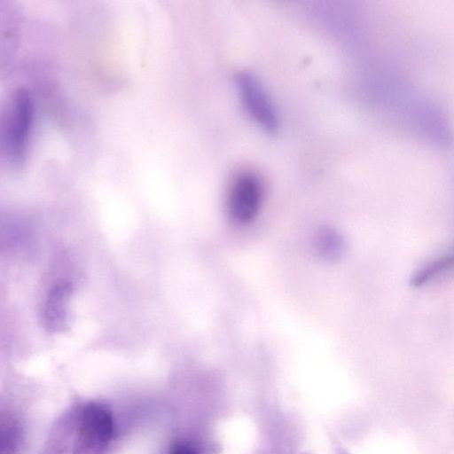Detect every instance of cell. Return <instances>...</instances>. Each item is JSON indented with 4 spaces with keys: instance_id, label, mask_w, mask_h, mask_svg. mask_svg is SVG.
Wrapping results in <instances>:
<instances>
[{
    "instance_id": "6da1fadb",
    "label": "cell",
    "mask_w": 454,
    "mask_h": 454,
    "mask_svg": "<svg viewBox=\"0 0 454 454\" xmlns=\"http://www.w3.org/2000/svg\"><path fill=\"white\" fill-rule=\"evenodd\" d=\"M115 434L111 409L98 401L75 404L58 419L47 454H106Z\"/></svg>"
},
{
    "instance_id": "7a4b0ae2",
    "label": "cell",
    "mask_w": 454,
    "mask_h": 454,
    "mask_svg": "<svg viewBox=\"0 0 454 454\" xmlns=\"http://www.w3.org/2000/svg\"><path fill=\"white\" fill-rule=\"evenodd\" d=\"M34 121V102L27 90L19 89L7 108L3 127V145L8 162L24 163Z\"/></svg>"
},
{
    "instance_id": "3957f363",
    "label": "cell",
    "mask_w": 454,
    "mask_h": 454,
    "mask_svg": "<svg viewBox=\"0 0 454 454\" xmlns=\"http://www.w3.org/2000/svg\"><path fill=\"white\" fill-rule=\"evenodd\" d=\"M261 178L252 171H242L233 179L227 200L228 213L237 223H247L257 215L263 200Z\"/></svg>"
},
{
    "instance_id": "277c9868",
    "label": "cell",
    "mask_w": 454,
    "mask_h": 454,
    "mask_svg": "<svg viewBox=\"0 0 454 454\" xmlns=\"http://www.w3.org/2000/svg\"><path fill=\"white\" fill-rule=\"evenodd\" d=\"M237 84L240 98L250 118L267 132H275L278 118L275 106L260 81L247 72L239 73Z\"/></svg>"
},
{
    "instance_id": "5b68a950",
    "label": "cell",
    "mask_w": 454,
    "mask_h": 454,
    "mask_svg": "<svg viewBox=\"0 0 454 454\" xmlns=\"http://www.w3.org/2000/svg\"><path fill=\"white\" fill-rule=\"evenodd\" d=\"M71 293V284L64 281L56 284L50 290L43 312V320L46 330L59 333L67 327V304Z\"/></svg>"
},
{
    "instance_id": "8992f818",
    "label": "cell",
    "mask_w": 454,
    "mask_h": 454,
    "mask_svg": "<svg viewBox=\"0 0 454 454\" xmlns=\"http://www.w3.org/2000/svg\"><path fill=\"white\" fill-rule=\"evenodd\" d=\"M454 270V250L442 254L420 266L411 278L413 286H421Z\"/></svg>"
},
{
    "instance_id": "52a82bcc",
    "label": "cell",
    "mask_w": 454,
    "mask_h": 454,
    "mask_svg": "<svg viewBox=\"0 0 454 454\" xmlns=\"http://www.w3.org/2000/svg\"><path fill=\"white\" fill-rule=\"evenodd\" d=\"M341 236L330 228L322 229L316 237V249L321 257L326 260H336L343 252Z\"/></svg>"
},
{
    "instance_id": "ba28073f",
    "label": "cell",
    "mask_w": 454,
    "mask_h": 454,
    "mask_svg": "<svg viewBox=\"0 0 454 454\" xmlns=\"http://www.w3.org/2000/svg\"><path fill=\"white\" fill-rule=\"evenodd\" d=\"M1 433V454H14L19 441V432L14 424L7 421L3 425Z\"/></svg>"
},
{
    "instance_id": "9c48e42d",
    "label": "cell",
    "mask_w": 454,
    "mask_h": 454,
    "mask_svg": "<svg viewBox=\"0 0 454 454\" xmlns=\"http://www.w3.org/2000/svg\"><path fill=\"white\" fill-rule=\"evenodd\" d=\"M168 454H199V452L190 442L178 441L170 447Z\"/></svg>"
},
{
    "instance_id": "30bf717a",
    "label": "cell",
    "mask_w": 454,
    "mask_h": 454,
    "mask_svg": "<svg viewBox=\"0 0 454 454\" xmlns=\"http://www.w3.org/2000/svg\"><path fill=\"white\" fill-rule=\"evenodd\" d=\"M339 454H349V453L345 450H340Z\"/></svg>"
},
{
    "instance_id": "8fae6325",
    "label": "cell",
    "mask_w": 454,
    "mask_h": 454,
    "mask_svg": "<svg viewBox=\"0 0 454 454\" xmlns=\"http://www.w3.org/2000/svg\"><path fill=\"white\" fill-rule=\"evenodd\" d=\"M302 454H311V453H309V452H305V453H302Z\"/></svg>"
}]
</instances>
